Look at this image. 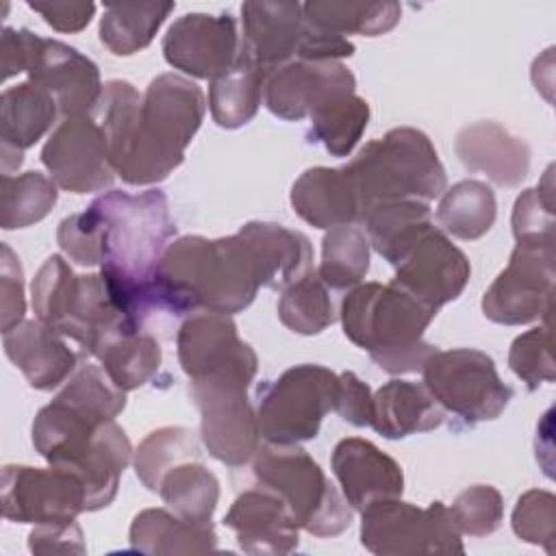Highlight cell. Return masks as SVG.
I'll use <instances>...</instances> for the list:
<instances>
[{
    "mask_svg": "<svg viewBox=\"0 0 556 556\" xmlns=\"http://www.w3.org/2000/svg\"><path fill=\"white\" fill-rule=\"evenodd\" d=\"M156 493L176 515L208 523L219 502V480L200 458H193L172 467L161 478Z\"/></svg>",
    "mask_w": 556,
    "mask_h": 556,
    "instance_id": "8d00e7d4",
    "label": "cell"
},
{
    "mask_svg": "<svg viewBox=\"0 0 556 556\" xmlns=\"http://www.w3.org/2000/svg\"><path fill=\"white\" fill-rule=\"evenodd\" d=\"M261 287V269L239 232L222 239L178 237L163 252L152 280L156 308L172 315H235L254 302Z\"/></svg>",
    "mask_w": 556,
    "mask_h": 556,
    "instance_id": "3957f363",
    "label": "cell"
},
{
    "mask_svg": "<svg viewBox=\"0 0 556 556\" xmlns=\"http://www.w3.org/2000/svg\"><path fill=\"white\" fill-rule=\"evenodd\" d=\"M458 161L500 187H517L530 172V148L497 122H473L456 135Z\"/></svg>",
    "mask_w": 556,
    "mask_h": 556,
    "instance_id": "cb8c5ba5",
    "label": "cell"
},
{
    "mask_svg": "<svg viewBox=\"0 0 556 556\" xmlns=\"http://www.w3.org/2000/svg\"><path fill=\"white\" fill-rule=\"evenodd\" d=\"M330 467L352 510H365L374 502L400 497L404 491L400 463L361 437L341 439L332 450Z\"/></svg>",
    "mask_w": 556,
    "mask_h": 556,
    "instance_id": "7402d4cb",
    "label": "cell"
},
{
    "mask_svg": "<svg viewBox=\"0 0 556 556\" xmlns=\"http://www.w3.org/2000/svg\"><path fill=\"white\" fill-rule=\"evenodd\" d=\"M87 513L83 480L63 467H2V517L15 523H70Z\"/></svg>",
    "mask_w": 556,
    "mask_h": 556,
    "instance_id": "5bb4252c",
    "label": "cell"
},
{
    "mask_svg": "<svg viewBox=\"0 0 556 556\" xmlns=\"http://www.w3.org/2000/svg\"><path fill=\"white\" fill-rule=\"evenodd\" d=\"M33 445L50 465L74 471L87 489V513L109 506L132 460L126 432L100 413L54 395L33 421Z\"/></svg>",
    "mask_w": 556,
    "mask_h": 556,
    "instance_id": "277c9868",
    "label": "cell"
},
{
    "mask_svg": "<svg viewBox=\"0 0 556 556\" xmlns=\"http://www.w3.org/2000/svg\"><path fill=\"white\" fill-rule=\"evenodd\" d=\"M513 532L532 545H541L547 554H554L556 539V497L543 489L526 491L510 517Z\"/></svg>",
    "mask_w": 556,
    "mask_h": 556,
    "instance_id": "7dc6e473",
    "label": "cell"
},
{
    "mask_svg": "<svg viewBox=\"0 0 556 556\" xmlns=\"http://www.w3.org/2000/svg\"><path fill=\"white\" fill-rule=\"evenodd\" d=\"M28 549L35 554H85L83 528L76 521L35 526L28 534Z\"/></svg>",
    "mask_w": 556,
    "mask_h": 556,
    "instance_id": "f907efd6",
    "label": "cell"
},
{
    "mask_svg": "<svg viewBox=\"0 0 556 556\" xmlns=\"http://www.w3.org/2000/svg\"><path fill=\"white\" fill-rule=\"evenodd\" d=\"M0 295H2V332L15 328L24 321L26 300H24V271L20 258L2 243L0 256Z\"/></svg>",
    "mask_w": 556,
    "mask_h": 556,
    "instance_id": "c3c4849f",
    "label": "cell"
},
{
    "mask_svg": "<svg viewBox=\"0 0 556 556\" xmlns=\"http://www.w3.org/2000/svg\"><path fill=\"white\" fill-rule=\"evenodd\" d=\"M361 543L378 556L465 554L463 534L454 526L447 506L432 502L419 508L400 497L380 500L361 510Z\"/></svg>",
    "mask_w": 556,
    "mask_h": 556,
    "instance_id": "8fae6325",
    "label": "cell"
},
{
    "mask_svg": "<svg viewBox=\"0 0 556 556\" xmlns=\"http://www.w3.org/2000/svg\"><path fill=\"white\" fill-rule=\"evenodd\" d=\"M193 458H200V441L195 432L182 426H163L139 443L132 465L141 484L156 493L161 478L172 467Z\"/></svg>",
    "mask_w": 556,
    "mask_h": 556,
    "instance_id": "60d3db41",
    "label": "cell"
},
{
    "mask_svg": "<svg viewBox=\"0 0 556 556\" xmlns=\"http://www.w3.org/2000/svg\"><path fill=\"white\" fill-rule=\"evenodd\" d=\"M552 165L543 182L523 189L513 206V237L517 245H554V198H552Z\"/></svg>",
    "mask_w": 556,
    "mask_h": 556,
    "instance_id": "7bdbcfd3",
    "label": "cell"
},
{
    "mask_svg": "<svg viewBox=\"0 0 556 556\" xmlns=\"http://www.w3.org/2000/svg\"><path fill=\"white\" fill-rule=\"evenodd\" d=\"M445 419V410L430 395L426 384L393 378L374 393L371 428L384 439H404L430 432Z\"/></svg>",
    "mask_w": 556,
    "mask_h": 556,
    "instance_id": "f1b7e54d",
    "label": "cell"
},
{
    "mask_svg": "<svg viewBox=\"0 0 556 556\" xmlns=\"http://www.w3.org/2000/svg\"><path fill=\"white\" fill-rule=\"evenodd\" d=\"M267 74L245 61L241 54L226 74L211 80L208 106L219 128H241L258 113Z\"/></svg>",
    "mask_w": 556,
    "mask_h": 556,
    "instance_id": "836d02e7",
    "label": "cell"
},
{
    "mask_svg": "<svg viewBox=\"0 0 556 556\" xmlns=\"http://www.w3.org/2000/svg\"><path fill=\"white\" fill-rule=\"evenodd\" d=\"M363 224L369 245L393 267L406 248L432 226V213L428 202L395 200L371 206Z\"/></svg>",
    "mask_w": 556,
    "mask_h": 556,
    "instance_id": "4dcf8cb0",
    "label": "cell"
},
{
    "mask_svg": "<svg viewBox=\"0 0 556 556\" xmlns=\"http://www.w3.org/2000/svg\"><path fill=\"white\" fill-rule=\"evenodd\" d=\"M204 111V91L193 80L161 74L146 93L128 80H109L93 117L104 132L113 172L141 187L165 180L185 161Z\"/></svg>",
    "mask_w": 556,
    "mask_h": 556,
    "instance_id": "6da1fadb",
    "label": "cell"
},
{
    "mask_svg": "<svg viewBox=\"0 0 556 556\" xmlns=\"http://www.w3.org/2000/svg\"><path fill=\"white\" fill-rule=\"evenodd\" d=\"M369 124V104L350 93L326 102L311 115L308 141L321 143L332 156H350Z\"/></svg>",
    "mask_w": 556,
    "mask_h": 556,
    "instance_id": "f35d334b",
    "label": "cell"
},
{
    "mask_svg": "<svg viewBox=\"0 0 556 556\" xmlns=\"http://www.w3.org/2000/svg\"><path fill=\"white\" fill-rule=\"evenodd\" d=\"M447 513L460 534L486 536L493 534L504 519V500L495 486L473 484L456 495Z\"/></svg>",
    "mask_w": 556,
    "mask_h": 556,
    "instance_id": "f6af8a7d",
    "label": "cell"
},
{
    "mask_svg": "<svg viewBox=\"0 0 556 556\" xmlns=\"http://www.w3.org/2000/svg\"><path fill=\"white\" fill-rule=\"evenodd\" d=\"M261 269L263 287L285 291L313 269V248L304 232L274 222H248L239 228Z\"/></svg>",
    "mask_w": 556,
    "mask_h": 556,
    "instance_id": "83f0119b",
    "label": "cell"
},
{
    "mask_svg": "<svg viewBox=\"0 0 556 556\" xmlns=\"http://www.w3.org/2000/svg\"><path fill=\"white\" fill-rule=\"evenodd\" d=\"M41 163L59 189L93 193L113 185L104 132L93 115H70L41 148Z\"/></svg>",
    "mask_w": 556,
    "mask_h": 556,
    "instance_id": "2e32d148",
    "label": "cell"
},
{
    "mask_svg": "<svg viewBox=\"0 0 556 556\" xmlns=\"http://www.w3.org/2000/svg\"><path fill=\"white\" fill-rule=\"evenodd\" d=\"M374 393L367 382H363L354 371L339 374V389L334 400V410L341 419L356 428H365L371 424Z\"/></svg>",
    "mask_w": 556,
    "mask_h": 556,
    "instance_id": "681fc988",
    "label": "cell"
},
{
    "mask_svg": "<svg viewBox=\"0 0 556 556\" xmlns=\"http://www.w3.org/2000/svg\"><path fill=\"white\" fill-rule=\"evenodd\" d=\"M554 261V245H515L508 265L482 295L484 317L502 326L549 319L556 278Z\"/></svg>",
    "mask_w": 556,
    "mask_h": 556,
    "instance_id": "4fadbf2b",
    "label": "cell"
},
{
    "mask_svg": "<svg viewBox=\"0 0 556 556\" xmlns=\"http://www.w3.org/2000/svg\"><path fill=\"white\" fill-rule=\"evenodd\" d=\"M7 358L24 374L28 384L50 391L65 382L78 365V354L65 343L63 334L41 319H24L2 332Z\"/></svg>",
    "mask_w": 556,
    "mask_h": 556,
    "instance_id": "d4e9b609",
    "label": "cell"
},
{
    "mask_svg": "<svg viewBox=\"0 0 556 556\" xmlns=\"http://www.w3.org/2000/svg\"><path fill=\"white\" fill-rule=\"evenodd\" d=\"M356 78L341 61L293 59L265 78L263 102L280 119L300 122L330 100L354 93Z\"/></svg>",
    "mask_w": 556,
    "mask_h": 556,
    "instance_id": "ffe728a7",
    "label": "cell"
},
{
    "mask_svg": "<svg viewBox=\"0 0 556 556\" xmlns=\"http://www.w3.org/2000/svg\"><path fill=\"white\" fill-rule=\"evenodd\" d=\"M30 291L37 319L76 341L85 356L96 358L119 332L141 330L117 306L102 274H74L61 254L46 258Z\"/></svg>",
    "mask_w": 556,
    "mask_h": 556,
    "instance_id": "8992f818",
    "label": "cell"
},
{
    "mask_svg": "<svg viewBox=\"0 0 556 556\" xmlns=\"http://www.w3.org/2000/svg\"><path fill=\"white\" fill-rule=\"evenodd\" d=\"M128 541L135 552L152 556L206 554L217 547V534L211 521H189L165 508L137 513L128 530Z\"/></svg>",
    "mask_w": 556,
    "mask_h": 556,
    "instance_id": "f546056e",
    "label": "cell"
},
{
    "mask_svg": "<svg viewBox=\"0 0 556 556\" xmlns=\"http://www.w3.org/2000/svg\"><path fill=\"white\" fill-rule=\"evenodd\" d=\"M304 22L332 35L376 37L395 28L402 17L397 2H345L311 0L302 4Z\"/></svg>",
    "mask_w": 556,
    "mask_h": 556,
    "instance_id": "1f68e13d",
    "label": "cell"
},
{
    "mask_svg": "<svg viewBox=\"0 0 556 556\" xmlns=\"http://www.w3.org/2000/svg\"><path fill=\"white\" fill-rule=\"evenodd\" d=\"M345 337L363 348L387 374L421 371L437 345L424 341V332L437 311L421 304L393 280L356 285L341 300Z\"/></svg>",
    "mask_w": 556,
    "mask_h": 556,
    "instance_id": "5b68a950",
    "label": "cell"
},
{
    "mask_svg": "<svg viewBox=\"0 0 556 556\" xmlns=\"http://www.w3.org/2000/svg\"><path fill=\"white\" fill-rule=\"evenodd\" d=\"M354 54V43L348 41L345 37L319 30L311 24L304 22V33H302V41L298 48V56L295 59H304V61H339L345 56Z\"/></svg>",
    "mask_w": 556,
    "mask_h": 556,
    "instance_id": "f5cc1de1",
    "label": "cell"
},
{
    "mask_svg": "<svg viewBox=\"0 0 556 556\" xmlns=\"http://www.w3.org/2000/svg\"><path fill=\"white\" fill-rule=\"evenodd\" d=\"M176 352L189 380L215 376H243L254 380L258 358L245 343L230 315L193 313L176 332Z\"/></svg>",
    "mask_w": 556,
    "mask_h": 556,
    "instance_id": "e0dca14e",
    "label": "cell"
},
{
    "mask_svg": "<svg viewBox=\"0 0 556 556\" xmlns=\"http://www.w3.org/2000/svg\"><path fill=\"white\" fill-rule=\"evenodd\" d=\"M104 222V258L100 274L117 306L139 328L156 308L152 280L176 224L167 195L148 189L137 195L113 189L91 202Z\"/></svg>",
    "mask_w": 556,
    "mask_h": 556,
    "instance_id": "7a4b0ae2",
    "label": "cell"
},
{
    "mask_svg": "<svg viewBox=\"0 0 556 556\" xmlns=\"http://www.w3.org/2000/svg\"><path fill=\"white\" fill-rule=\"evenodd\" d=\"M258 484L278 493L300 530L315 536H337L352 523V506L330 482L319 463L298 443H263L252 456Z\"/></svg>",
    "mask_w": 556,
    "mask_h": 556,
    "instance_id": "ba28073f",
    "label": "cell"
},
{
    "mask_svg": "<svg viewBox=\"0 0 556 556\" xmlns=\"http://www.w3.org/2000/svg\"><path fill=\"white\" fill-rule=\"evenodd\" d=\"M174 7V2H109L100 17V41L109 52L130 56L152 43Z\"/></svg>",
    "mask_w": 556,
    "mask_h": 556,
    "instance_id": "e575fe53",
    "label": "cell"
},
{
    "mask_svg": "<svg viewBox=\"0 0 556 556\" xmlns=\"http://www.w3.org/2000/svg\"><path fill=\"white\" fill-rule=\"evenodd\" d=\"M56 182L41 172H24L17 176L2 174L0 226L15 230L41 222L56 204Z\"/></svg>",
    "mask_w": 556,
    "mask_h": 556,
    "instance_id": "ab89813d",
    "label": "cell"
},
{
    "mask_svg": "<svg viewBox=\"0 0 556 556\" xmlns=\"http://www.w3.org/2000/svg\"><path fill=\"white\" fill-rule=\"evenodd\" d=\"M96 358L113 384L128 393L159 374L163 354L159 341L150 332L126 330L109 339Z\"/></svg>",
    "mask_w": 556,
    "mask_h": 556,
    "instance_id": "d590c367",
    "label": "cell"
},
{
    "mask_svg": "<svg viewBox=\"0 0 556 556\" xmlns=\"http://www.w3.org/2000/svg\"><path fill=\"white\" fill-rule=\"evenodd\" d=\"M278 319L285 328L304 337L319 334L334 324V306L328 287L321 282L317 271H311L282 291L278 300Z\"/></svg>",
    "mask_w": 556,
    "mask_h": 556,
    "instance_id": "b9f144b4",
    "label": "cell"
},
{
    "mask_svg": "<svg viewBox=\"0 0 556 556\" xmlns=\"http://www.w3.org/2000/svg\"><path fill=\"white\" fill-rule=\"evenodd\" d=\"M421 374L437 404L469 426L497 419L513 397L493 358L473 348L437 350L424 363Z\"/></svg>",
    "mask_w": 556,
    "mask_h": 556,
    "instance_id": "30bf717a",
    "label": "cell"
},
{
    "mask_svg": "<svg viewBox=\"0 0 556 556\" xmlns=\"http://www.w3.org/2000/svg\"><path fill=\"white\" fill-rule=\"evenodd\" d=\"M241 52V35L230 13H185L163 37V56L193 78L213 80L235 67Z\"/></svg>",
    "mask_w": 556,
    "mask_h": 556,
    "instance_id": "d6986e66",
    "label": "cell"
},
{
    "mask_svg": "<svg viewBox=\"0 0 556 556\" xmlns=\"http://www.w3.org/2000/svg\"><path fill=\"white\" fill-rule=\"evenodd\" d=\"M59 106L54 98L26 80L0 96V156L2 174L11 176L24 161V150L35 146L54 124Z\"/></svg>",
    "mask_w": 556,
    "mask_h": 556,
    "instance_id": "484cf974",
    "label": "cell"
},
{
    "mask_svg": "<svg viewBox=\"0 0 556 556\" xmlns=\"http://www.w3.org/2000/svg\"><path fill=\"white\" fill-rule=\"evenodd\" d=\"M343 169L358 193L363 217L382 202H430L445 191V169L430 137L410 126L365 143Z\"/></svg>",
    "mask_w": 556,
    "mask_h": 556,
    "instance_id": "52a82bcc",
    "label": "cell"
},
{
    "mask_svg": "<svg viewBox=\"0 0 556 556\" xmlns=\"http://www.w3.org/2000/svg\"><path fill=\"white\" fill-rule=\"evenodd\" d=\"M291 206L306 224L324 230L363 222L358 193L343 167L302 172L291 187Z\"/></svg>",
    "mask_w": 556,
    "mask_h": 556,
    "instance_id": "4316f807",
    "label": "cell"
},
{
    "mask_svg": "<svg viewBox=\"0 0 556 556\" xmlns=\"http://www.w3.org/2000/svg\"><path fill=\"white\" fill-rule=\"evenodd\" d=\"M508 367L517 378L526 382L530 391L543 382L556 380V365L552 356V330L549 321L519 334L508 350Z\"/></svg>",
    "mask_w": 556,
    "mask_h": 556,
    "instance_id": "ee69618b",
    "label": "cell"
},
{
    "mask_svg": "<svg viewBox=\"0 0 556 556\" xmlns=\"http://www.w3.org/2000/svg\"><path fill=\"white\" fill-rule=\"evenodd\" d=\"M497 217L493 189L482 180H460L441 193L437 206L439 228L456 239L476 241L484 237Z\"/></svg>",
    "mask_w": 556,
    "mask_h": 556,
    "instance_id": "d6a6232c",
    "label": "cell"
},
{
    "mask_svg": "<svg viewBox=\"0 0 556 556\" xmlns=\"http://www.w3.org/2000/svg\"><path fill=\"white\" fill-rule=\"evenodd\" d=\"M339 374L324 365H293L276 380L258 384L256 419L267 443H302L319 434L334 410Z\"/></svg>",
    "mask_w": 556,
    "mask_h": 556,
    "instance_id": "9c48e42d",
    "label": "cell"
},
{
    "mask_svg": "<svg viewBox=\"0 0 556 556\" xmlns=\"http://www.w3.org/2000/svg\"><path fill=\"white\" fill-rule=\"evenodd\" d=\"M250 380H189V393L200 410V437L208 454L228 467H243L258 450V419L250 404Z\"/></svg>",
    "mask_w": 556,
    "mask_h": 556,
    "instance_id": "7c38bea8",
    "label": "cell"
},
{
    "mask_svg": "<svg viewBox=\"0 0 556 556\" xmlns=\"http://www.w3.org/2000/svg\"><path fill=\"white\" fill-rule=\"evenodd\" d=\"M56 243L63 254L83 267L102 265L104 258V222L89 204L83 213H72L56 228Z\"/></svg>",
    "mask_w": 556,
    "mask_h": 556,
    "instance_id": "bcb514c9",
    "label": "cell"
},
{
    "mask_svg": "<svg viewBox=\"0 0 556 556\" xmlns=\"http://www.w3.org/2000/svg\"><path fill=\"white\" fill-rule=\"evenodd\" d=\"M393 267V282L437 313L465 291L471 274L465 252L434 224L406 248Z\"/></svg>",
    "mask_w": 556,
    "mask_h": 556,
    "instance_id": "ac0fdd59",
    "label": "cell"
},
{
    "mask_svg": "<svg viewBox=\"0 0 556 556\" xmlns=\"http://www.w3.org/2000/svg\"><path fill=\"white\" fill-rule=\"evenodd\" d=\"M24 72L54 98L63 117L96 113L104 91L100 70L76 48L24 28Z\"/></svg>",
    "mask_w": 556,
    "mask_h": 556,
    "instance_id": "9a60e30c",
    "label": "cell"
},
{
    "mask_svg": "<svg viewBox=\"0 0 556 556\" xmlns=\"http://www.w3.org/2000/svg\"><path fill=\"white\" fill-rule=\"evenodd\" d=\"M28 7L43 17L48 26H52L59 33H78L83 30L93 13L96 4L93 2H54V0H37L28 2Z\"/></svg>",
    "mask_w": 556,
    "mask_h": 556,
    "instance_id": "816d5d0a",
    "label": "cell"
},
{
    "mask_svg": "<svg viewBox=\"0 0 556 556\" xmlns=\"http://www.w3.org/2000/svg\"><path fill=\"white\" fill-rule=\"evenodd\" d=\"M241 56L261 72L293 61L304 33L300 2H243L241 4Z\"/></svg>",
    "mask_w": 556,
    "mask_h": 556,
    "instance_id": "603a6c76",
    "label": "cell"
},
{
    "mask_svg": "<svg viewBox=\"0 0 556 556\" xmlns=\"http://www.w3.org/2000/svg\"><path fill=\"white\" fill-rule=\"evenodd\" d=\"M224 526L235 532L239 547L254 556H282L300 543V526L287 502L263 484L237 495L224 515Z\"/></svg>",
    "mask_w": 556,
    "mask_h": 556,
    "instance_id": "44dd1931",
    "label": "cell"
},
{
    "mask_svg": "<svg viewBox=\"0 0 556 556\" xmlns=\"http://www.w3.org/2000/svg\"><path fill=\"white\" fill-rule=\"evenodd\" d=\"M369 271V239L354 224L334 226L324 235L317 276L330 289H352Z\"/></svg>",
    "mask_w": 556,
    "mask_h": 556,
    "instance_id": "74e56055",
    "label": "cell"
}]
</instances>
